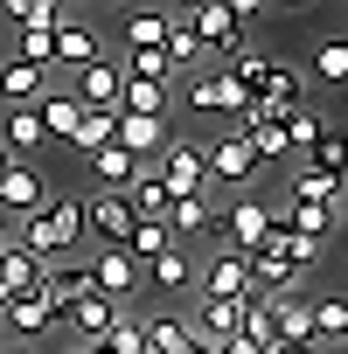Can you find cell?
<instances>
[{"label": "cell", "instance_id": "15", "mask_svg": "<svg viewBox=\"0 0 348 354\" xmlns=\"http://www.w3.org/2000/svg\"><path fill=\"white\" fill-rule=\"evenodd\" d=\"M42 292H49L56 313H70V306H84L98 285H91V264H42Z\"/></svg>", "mask_w": 348, "mask_h": 354}, {"label": "cell", "instance_id": "1", "mask_svg": "<svg viewBox=\"0 0 348 354\" xmlns=\"http://www.w3.org/2000/svg\"><path fill=\"white\" fill-rule=\"evenodd\" d=\"M77 243H84V195H49V209L21 223V250H35L42 264H63Z\"/></svg>", "mask_w": 348, "mask_h": 354}, {"label": "cell", "instance_id": "37", "mask_svg": "<svg viewBox=\"0 0 348 354\" xmlns=\"http://www.w3.org/2000/svg\"><path fill=\"white\" fill-rule=\"evenodd\" d=\"M8 236H15V223H8V216H0V243H8Z\"/></svg>", "mask_w": 348, "mask_h": 354}, {"label": "cell", "instance_id": "26", "mask_svg": "<svg viewBox=\"0 0 348 354\" xmlns=\"http://www.w3.org/2000/svg\"><path fill=\"white\" fill-rule=\"evenodd\" d=\"M139 278H153L160 292H195V257H189L182 243H174V250H167V257H153Z\"/></svg>", "mask_w": 348, "mask_h": 354}, {"label": "cell", "instance_id": "4", "mask_svg": "<svg viewBox=\"0 0 348 354\" xmlns=\"http://www.w3.org/2000/svg\"><path fill=\"white\" fill-rule=\"evenodd\" d=\"M49 195H56V188L42 181V167H35V160H8V167H0V216H8V223H15V216H21V223L42 216Z\"/></svg>", "mask_w": 348, "mask_h": 354}, {"label": "cell", "instance_id": "5", "mask_svg": "<svg viewBox=\"0 0 348 354\" xmlns=\"http://www.w3.org/2000/svg\"><path fill=\"white\" fill-rule=\"evenodd\" d=\"M202 167H209V188H251L258 174H265L244 132H223V139H209V146H202Z\"/></svg>", "mask_w": 348, "mask_h": 354}, {"label": "cell", "instance_id": "8", "mask_svg": "<svg viewBox=\"0 0 348 354\" xmlns=\"http://www.w3.org/2000/svg\"><path fill=\"white\" fill-rule=\"evenodd\" d=\"M98 56H105V49H98V28L77 21V15H63L56 35H49V63H63V70H91Z\"/></svg>", "mask_w": 348, "mask_h": 354}, {"label": "cell", "instance_id": "35", "mask_svg": "<svg viewBox=\"0 0 348 354\" xmlns=\"http://www.w3.org/2000/svg\"><path fill=\"white\" fill-rule=\"evenodd\" d=\"M327 139L341 146V160H348V125H327Z\"/></svg>", "mask_w": 348, "mask_h": 354}, {"label": "cell", "instance_id": "20", "mask_svg": "<svg viewBox=\"0 0 348 354\" xmlns=\"http://www.w3.org/2000/svg\"><path fill=\"white\" fill-rule=\"evenodd\" d=\"M112 146L132 153V160H153V153L167 146V118H119V125H112Z\"/></svg>", "mask_w": 348, "mask_h": 354}, {"label": "cell", "instance_id": "9", "mask_svg": "<svg viewBox=\"0 0 348 354\" xmlns=\"http://www.w3.org/2000/svg\"><path fill=\"white\" fill-rule=\"evenodd\" d=\"M119 91H125V70H119L112 56H98V63L77 70V84H70V97H77L84 111H119Z\"/></svg>", "mask_w": 348, "mask_h": 354}, {"label": "cell", "instance_id": "42", "mask_svg": "<svg viewBox=\"0 0 348 354\" xmlns=\"http://www.w3.org/2000/svg\"><path fill=\"white\" fill-rule=\"evenodd\" d=\"M0 167H8V153H0Z\"/></svg>", "mask_w": 348, "mask_h": 354}, {"label": "cell", "instance_id": "36", "mask_svg": "<svg viewBox=\"0 0 348 354\" xmlns=\"http://www.w3.org/2000/svg\"><path fill=\"white\" fill-rule=\"evenodd\" d=\"M272 354H313V347H286V340H279V347H272Z\"/></svg>", "mask_w": 348, "mask_h": 354}, {"label": "cell", "instance_id": "13", "mask_svg": "<svg viewBox=\"0 0 348 354\" xmlns=\"http://www.w3.org/2000/svg\"><path fill=\"white\" fill-rule=\"evenodd\" d=\"M189 104H195V111H223V118H237V111H244V91H237L230 70H195V77H189Z\"/></svg>", "mask_w": 348, "mask_h": 354}, {"label": "cell", "instance_id": "17", "mask_svg": "<svg viewBox=\"0 0 348 354\" xmlns=\"http://www.w3.org/2000/svg\"><path fill=\"white\" fill-rule=\"evenodd\" d=\"M0 285H8V299L42 292V257H35V250H21V236L0 243Z\"/></svg>", "mask_w": 348, "mask_h": 354}, {"label": "cell", "instance_id": "27", "mask_svg": "<svg viewBox=\"0 0 348 354\" xmlns=\"http://www.w3.org/2000/svg\"><path fill=\"white\" fill-rule=\"evenodd\" d=\"M167 104H174L167 84H125L119 91V118H167Z\"/></svg>", "mask_w": 348, "mask_h": 354}, {"label": "cell", "instance_id": "30", "mask_svg": "<svg viewBox=\"0 0 348 354\" xmlns=\"http://www.w3.org/2000/svg\"><path fill=\"white\" fill-rule=\"evenodd\" d=\"M167 250H174V236H167V223H132V236H125V257H132L139 271H146L153 257H167Z\"/></svg>", "mask_w": 348, "mask_h": 354}, {"label": "cell", "instance_id": "23", "mask_svg": "<svg viewBox=\"0 0 348 354\" xmlns=\"http://www.w3.org/2000/svg\"><path fill=\"white\" fill-rule=\"evenodd\" d=\"M0 97H8V111H15V104H42V97H49V77L8 56V63H0Z\"/></svg>", "mask_w": 348, "mask_h": 354}, {"label": "cell", "instance_id": "39", "mask_svg": "<svg viewBox=\"0 0 348 354\" xmlns=\"http://www.w3.org/2000/svg\"><path fill=\"white\" fill-rule=\"evenodd\" d=\"M0 354H28V347H0Z\"/></svg>", "mask_w": 348, "mask_h": 354}, {"label": "cell", "instance_id": "12", "mask_svg": "<svg viewBox=\"0 0 348 354\" xmlns=\"http://www.w3.org/2000/svg\"><path fill=\"white\" fill-rule=\"evenodd\" d=\"M8 333H21V340H42V333H56L63 326V313L49 306V292H21V299H8Z\"/></svg>", "mask_w": 348, "mask_h": 354}, {"label": "cell", "instance_id": "11", "mask_svg": "<svg viewBox=\"0 0 348 354\" xmlns=\"http://www.w3.org/2000/svg\"><path fill=\"white\" fill-rule=\"evenodd\" d=\"M160 63H167V77H174V70H189V77H195V70L209 63V49H202V42H195V28H189V8H167V35H160Z\"/></svg>", "mask_w": 348, "mask_h": 354}, {"label": "cell", "instance_id": "33", "mask_svg": "<svg viewBox=\"0 0 348 354\" xmlns=\"http://www.w3.org/2000/svg\"><path fill=\"white\" fill-rule=\"evenodd\" d=\"M112 125H119V111H84V125H77V139H70V153H98V146H112Z\"/></svg>", "mask_w": 348, "mask_h": 354}, {"label": "cell", "instance_id": "3", "mask_svg": "<svg viewBox=\"0 0 348 354\" xmlns=\"http://www.w3.org/2000/svg\"><path fill=\"white\" fill-rule=\"evenodd\" d=\"M153 174H160V188H167L174 202H182V195H216V188H209V167H202V146H195V139H174V132H167V146L153 153Z\"/></svg>", "mask_w": 348, "mask_h": 354}, {"label": "cell", "instance_id": "10", "mask_svg": "<svg viewBox=\"0 0 348 354\" xmlns=\"http://www.w3.org/2000/svg\"><path fill=\"white\" fill-rule=\"evenodd\" d=\"M84 236L125 250V236H132V209H125V195H84Z\"/></svg>", "mask_w": 348, "mask_h": 354}, {"label": "cell", "instance_id": "6", "mask_svg": "<svg viewBox=\"0 0 348 354\" xmlns=\"http://www.w3.org/2000/svg\"><path fill=\"white\" fill-rule=\"evenodd\" d=\"M223 236H230V257H251L265 236H272V223H265V202H251V195H237V202H223Z\"/></svg>", "mask_w": 348, "mask_h": 354}, {"label": "cell", "instance_id": "19", "mask_svg": "<svg viewBox=\"0 0 348 354\" xmlns=\"http://www.w3.org/2000/svg\"><path fill=\"white\" fill-rule=\"evenodd\" d=\"M348 91V35H320L313 63H306V91Z\"/></svg>", "mask_w": 348, "mask_h": 354}, {"label": "cell", "instance_id": "14", "mask_svg": "<svg viewBox=\"0 0 348 354\" xmlns=\"http://www.w3.org/2000/svg\"><path fill=\"white\" fill-rule=\"evenodd\" d=\"M91 285H98V299H112V306H125V299L139 292V264H132L125 250H105V257L91 264Z\"/></svg>", "mask_w": 348, "mask_h": 354}, {"label": "cell", "instance_id": "21", "mask_svg": "<svg viewBox=\"0 0 348 354\" xmlns=\"http://www.w3.org/2000/svg\"><path fill=\"white\" fill-rule=\"evenodd\" d=\"M119 313H125V306H112V299H98V292H91V299H84V306H70L63 319L77 326V347H98V340L112 333V319H119Z\"/></svg>", "mask_w": 348, "mask_h": 354}, {"label": "cell", "instance_id": "2", "mask_svg": "<svg viewBox=\"0 0 348 354\" xmlns=\"http://www.w3.org/2000/svg\"><path fill=\"white\" fill-rule=\"evenodd\" d=\"M258 0H202V8H189V28H195V42L202 49H216V56H244V35L258 28Z\"/></svg>", "mask_w": 348, "mask_h": 354}, {"label": "cell", "instance_id": "38", "mask_svg": "<svg viewBox=\"0 0 348 354\" xmlns=\"http://www.w3.org/2000/svg\"><path fill=\"white\" fill-rule=\"evenodd\" d=\"M63 354H91V347H77V340H70V347H63Z\"/></svg>", "mask_w": 348, "mask_h": 354}, {"label": "cell", "instance_id": "24", "mask_svg": "<svg viewBox=\"0 0 348 354\" xmlns=\"http://www.w3.org/2000/svg\"><path fill=\"white\" fill-rule=\"evenodd\" d=\"M146 326V354H189V319L182 313H139Z\"/></svg>", "mask_w": 348, "mask_h": 354}, {"label": "cell", "instance_id": "31", "mask_svg": "<svg viewBox=\"0 0 348 354\" xmlns=\"http://www.w3.org/2000/svg\"><path fill=\"white\" fill-rule=\"evenodd\" d=\"M91 354H146V326H139V313L125 306V313L112 319V333H105V340H98Z\"/></svg>", "mask_w": 348, "mask_h": 354}, {"label": "cell", "instance_id": "29", "mask_svg": "<svg viewBox=\"0 0 348 354\" xmlns=\"http://www.w3.org/2000/svg\"><path fill=\"white\" fill-rule=\"evenodd\" d=\"M341 181H327V174H313V167H299L293 181H286V202H327V209H341Z\"/></svg>", "mask_w": 348, "mask_h": 354}, {"label": "cell", "instance_id": "22", "mask_svg": "<svg viewBox=\"0 0 348 354\" xmlns=\"http://www.w3.org/2000/svg\"><path fill=\"white\" fill-rule=\"evenodd\" d=\"M348 354V299H313V354Z\"/></svg>", "mask_w": 348, "mask_h": 354}, {"label": "cell", "instance_id": "16", "mask_svg": "<svg viewBox=\"0 0 348 354\" xmlns=\"http://www.w3.org/2000/svg\"><path fill=\"white\" fill-rule=\"evenodd\" d=\"M216 216H223V202H209V195H182V202H167V236L182 243V236H202V230H216Z\"/></svg>", "mask_w": 348, "mask_h": 354}, {"label": "cell", "instance_id": "18", "mask_svg": "<svg viewBox=\"0 0 348 354\" xmlns=\"http://www.w3.org/2000/svg\"><path fill=\"white\" fill-rule=\"evenodd\" d=\"M35 118H42V139H49V146H70L77 125H84V104H77L70 91H49V97L35 104Z\"/></svg>", "mask_w": 348, "mask_h": 354}, {"label": "cell", "instance_id": "25", "mask_svg": "<svg viewBox=\"0 0 348 354\" xmlns=\"http://www.w3.org/2000/svg\"><path fill=\"white\" fill-rule=\"evenodd\" d=\"M146 160H132V153H119V146H98L91 153V174H98V195H125V181L139 174Z\"/></svg>", "mask_w": 348, "mask_h": 354}, {"label": "cell", "instance_id": "34", "mask_svg": "<svg viewBox=\"0 0 348 354\" xmlns=\"http://www.w3.org/2000/svg\"><path fill=\"white\" fill-rule=\"evenodd\" d=\"M279 125H286V146H293V153H313V146H320V132H327V125H320V118H313L306 104H293V111H286Z\"/></svg>", "mask_w": 348, "mask_h": 354}, {"label": "cell", "instance_id": "32", "mask_svg": "<svg viewBox=\"0 0 348 354\" xmlns=\"http://www.w3.org/2000/svg\"><path fill=\"white\" fill-rule=\"evenodd\" d=\"M160 35H167V8L125 15V56H132V49H160Z\"/></svg>", "mask_w": 348, "mask_h": 354}, {"label": "cell", "instance_id": "40", "mask_svg": "<svg viewBox=\"0 0 348 354\" xmlns=\"http://www.w3.org/2000/svg\"><path fill=\"white\" fill-rule=\"evenodd\" d=\"M341 223H348V195H341Z\"/></svg>", "mask_w": 348, "mask_h": 354}, {"label": "cell", "instance_id": "28", "mask_svg": "<svg viewBox=\"0 0 348 354\" xmlns=\"http://www.w3.org/2000/svg\"><path fill=\"white\" fill-rule=\"evenodd\" d=\"M0 15L15 21V35H21V28H42V35H49L70 8H56V0H0Z\"/></svg>", "mask_w": 348, "mask_h": 354}, {"label": "cell", "instance_id": "41", "mask_svg": "<svg viewBox=\"0 0 348 354\" xmlns=\"http://www.w3.org/2000/svg\"><path fill=\"white\" fill-rule=\"evenodd\" d=\"M0 333H8V319H0Z\"/></svg>", "mask_w": 348, "mask_h": 354}, {"label": "cell", "instance_id": "7", "mask_svg": "<svg viewBox=\"0 0 348 354\" xmlns=\"http://www.w3.org/2000/svg\"><path fill=\"white\" fill-rule=\"evenodd\" d=\"M195 299H230V306H244V299H251V271H244V257L216 250V257L195 271Z\"/></svg>", "mask_w": 348, "mask_h": 354}]
</instances>
